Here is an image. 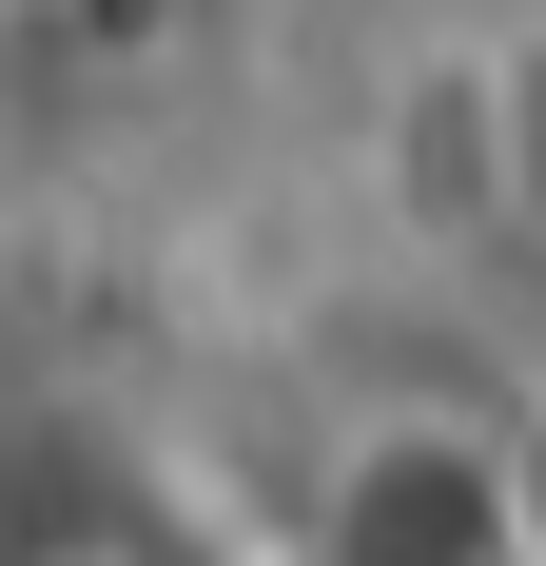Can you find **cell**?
I'll return each mask as SVG.
<instances>
[{
  "instance_id": "2",
  "label": "cell",
  "mask_w": 546,
  "mask_h": 566,
  "mask_svg": "<svg viewBox=\"0 0 546 566\" xmlns=\"http://www.w3.org/2000/svg\"><path fill=\"white\" fill-rule=\"evenodd\" d=\"M507 527H527V547H546V450H527V469H507Z\"/></svg>"
},
{
  "instance_id": "1",
  "label": "cell",
  "mask_w": 546,
  "mask_h": 566,
  "mask_svg": "<svg viewBox=\"0 0 546 566\" xmlns=\"http://www.w3.org/2000/svg\"><path fill=\"white\" fill-rule=\"evenodd\" d=\"M489 157H507V216H546V20L489 59Z\"/></svg>"
}]
</instances>
